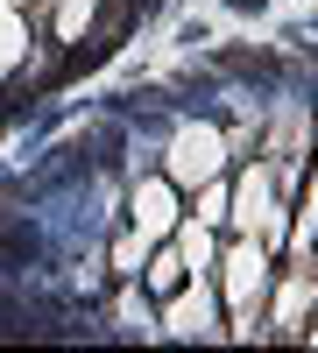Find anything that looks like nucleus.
Here are the masks:
<instances>
[{"instance_id": "obj_1", "label": "nucleus", "mask_w": 318, "mask_h": 353, "mask_svg": "<svg viewBox=\"0 0 318 353\" xmlns=\"http://www.w3.org/2000/svg\"><path fill=\"white\" fill-rule=\"evenodd\" d=\"M149 276H156V290H177V276H184V269H177V261H170V254H163V261H156V269H149Z\"/></svg>"}, {"instance_id": "obj_2", "label": "nucleus", "mask_w": 318, "mask_h": 353, "mask_svg": "<svg viewBox=\"0 0 318 353\" xmlns=\"http://www.w3.org/2000/svg\"><path fill=\"white\" fill-rule=\"evenodd\" d=\"M0 254H28V233H8V226H0Z\"/></svg>"}]
</instances>
